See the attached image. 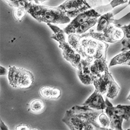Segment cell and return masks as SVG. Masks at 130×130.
Wrapping results in <instances>:
<instances>
[{"mask_svg":"<svg viewBox=\"0 0 130 130\" xmlns=\"http://www.w3.org/2000/svg\"><path fill=\"white\" fill-rule=\"evenodd\" d=\"M102 112L103 110L95 111L86 105L75 106L66 111L62 122L73 130L106 129L98 122V116Z\"/></svg>","mask_w":130,"mask_h":130,"instance_id":"obj_1","label":"cell"},{"mask_svg":"<svg viewBox=\"0 0 130 130\" xmlns=\"http://www.w3.org/2000/svg\"><path fill=\"white\" fill-rule=\"evenodd\" d=\"M24 7L34 19L46 24H65L70 22V18L59 7H52L26 2Z\"/></svg>","mask_w":130,"mask_h":130,"instance_id":"obj_2","label":"cell"},{"mask_svg":"<svg viewBox=\"0 0 130 130\" xmlns=\"http://www.w3.org/2000/svg\"><path fill=\"white\" fill-rule=\"evenodd\" d=\"M79 39L82 49L81 55L82 58L94 61L107 57V51L109 46L107 42L83 34H80Z\"/></svg>","mask_w":130,"mask_h":130,"instance_id":"obj_3","label":"cell"},{"mask_svg":"<svg viewBox=\"0 0 130 130\" xmlns=\"http://www.w3.org/2000/svg\"><path fill=\"white\" fill-rule=\"evenodd\" d=\"M47 25L54 32L51 38L59 42V47L62 50L64 58L69 62L72 66L78 69L81 60V56L74 50L69 42L66 41L64 30L52 24H47Z\"/></svg>","mask_w":130,"mask_h":130,"instance_id":"obj_4","label":"cell"},{"mask_svg":"<svg viewBox=\"0 0 130 130\" xmlns=\"http://www.w3.org/2000/svg\"><path fill=\"white\" fill-rule=\"evenodd\" d=\"M106 103L107 107L105 112L110 118V128L122 130L123 120L128 121L130 118V106L118 104L113 106L107 97L106 99Z\"/></svg>","mask_w":130,"mask_h":130,"instance_id":"obj_5","label":"cell"},{"mask_svg":"<svg viewBox=\"0 0 130 130\" xmlns=\"http://www.w3.org/2000/svg\"><path fill=\"white\" fill-rule=\"evenodd\" d=\"M58 7L70 18H75L80 13L92 9L86 0H66Z\"/></svg>","mask_w":130,"mask_h":130,"instance_id":"obj_6","label":"cell"},{"mask_svg":"<svg viewBox=\"0 0 130 130\" xmlns=\"http://www.w3.org/2000/svg\"><path fill=\"white\" fill-rule=\"evenodd\" d=\"M101 15V14L98 12L95 9H90L76 16L74 19L65 27L64 31L68 35L75 33L76 30L83 22L92 18H99Z\"/></svg>","mask_w":130,"mask_h":130,"instance_id":"obj_7","label":"cell"},{"mask_svg":"<svg viewBox=\"0 0 130 130\" xmlns=\"http://www.w3.org/2000/svg\"><path fill=\"white\" fill-rule=\"evenodd\" d=\"M92 61L89 59H81L78 67V77L81 82L85 85L93 84L94 79L96 77L92 75L90 70V66Z\"/></svg>","mask_w":130,"mask_h":130,"instance_id":"obj_8","label":"cell"},{"mask_svg":"<svg viewBox=\"0 0 130 130\" xmlns=\"http://www.w3.org/2000/svg\"><path fill=\"white\" fill-rule=\"evenodd\" d=\"M83 105L88 106L96 110H103L107 107L106 101L104 100L102 94L96 90L83 103Z\"/></svg>","mask_w":130,"mask_h":130,"instance_id":"obj_9","label":"cell"},{"mask_svg":"<svg viewBox=\"0 0 130 130\" xmlns=\"http://www.w3.org/2000/svg\"><path fill=\"white\" fill-rule=\"evenodd\" d=\"M112 75L109 72L108 69H106L104 73L95 78L93 85L95 90L102 95L107 92L108 86L110 79Z\"/></svg>","mask_w":130,"mask_h":130,"instance_id":"obj_10","label":"cell"},{"mask_svg":"<svg viewBox=\"0 0 130 130\" xmlns=\"http://www.w3.org/2000/svg\"><path fill=\"white\" fill-rule=\"evenodd\" d=\"M34 81V75H32L31 72L21 68L18 79V88H20L21 89H30L33 84Z\"/></svg>","mask_w":130,"mask_h":130,"instance_id":"obj_11","label":"cell"},{"mask_svg":"<svg viewBox=\"0 0 130 130\" xmlns=\"http://www.w3.org/2000/svg\"><path fill=\"white\" fill-rule=\"evenodd\" d=\"M106 57H103L100 59H94L90 66V70L92 74L98 76L104 73L106 69H108L107 64Z\"/></svg>","mask_w":130,"mask_h":130,"instance_id":"obj_12","label":"cell"},{"mask_svg":"<svg viewBox=\"0 0 130 130\" xmlns=\"http://www.w3.org/2000/svg\"><path fill=\"white\" fill-rule=\"evenodd\" d=\"M114 15L112 12H107L101 15L98 19L96 31H103L114 22Z\"/></svg>","mask_w":130,"mask_h":130,"instance_id":"obj_13","label":"cell"},{"mask_svg":"<svg viewBox=\"0 0 130 130\" xmlns=\"http://www.w3.org/2000/svg\"><path fill=\"white\" fill-rule=\"evenodd\" d=\"M130 61V50L122 51V53L116 55L111 61L109 64V67L116 66V65L126 64Z\"/></svg>","mask_w":130,"mask_h":130,"instance_id":"obj_14","label":"cell"},{"mask_svg":"<svg viewBox=\"0 0 130 130\" xmlns=\"http://www.w3.org/2000/svg\"><path fill=\"white\" fill-rule=\"evenodd\" d=\"M21 68L15 66L10 67L9 69L8 78L9 84L14 88H18V79L20 75Z\"/></svg>","mask_w":130,"mask_h":130,"instance_id":"obj_15","label":"cell"},{"mask_svg":"<svg viewBox=\"0 0 130 130\" xmlns=\"http://www.w3.org/2000/svg\"><path fill=\"white\" fill-rule=\"evenodd\" d=\"M120 90V87L118 83L115 82L114 79L111 76L110 82H109L107 92V97L110 99H114L117 96Z\"/></svg>","mask_w":130,"mask_h":130,"instance_id":"obj_16","label":"cell"},{"mask_svg":"<svg viewBox=\"0 0 130 130\" xmlns=\"http://www.w3.org/2000/svg\"><path fill=\"white\" fill-rule=\"evenodd\" d=\"M127 2V0H112V1L111 2L110 4L106 5H101L94 9H95L98 12L102 15L103 13H107L109 10L114 8L115 7L126 3Z\"/></svg>","mask_w":130,"mask_h":130,"instance_id":"obj_17","label":"cell"},{"mask_svg":"<svg viewBox=\"0 0 130 130\" xmlns=\"http://www.w3.org/2000/svg\"><path fill=\"white\" fill-rule=\"evenodd\" d=\"M79 39L80 34L76 33L70 34L68 37V42L74 48V50L78 53H79L81 56V55L82 54V49Z\"/></svg>","mask_w":130,"mask_h":130,"instance_id":"obj_18","label":"cell"},{"mask_svg":"<svg viewBox=\"0 0 130 130\" xmlns=\"http://www.w3.org/2000/svg\"><path fill=\"white\" fill-rule=\"evenodd\" d=\"M98 22V18H92L86 21L81 24L76 30L75 33L78 34H82L85 33L87 30L95 26Z\"/></svg>","mask_w":130,"mask_h":130,"instance_id":"obj_19","label":"cell"},{"mask_svg":"<svg viewBox=\"0 0 130 130\" xmlns=\"http://www.w3.org/2000/svg\"><path fill=\"white\" fill-rule=\"evenodd\" d=\"M45 108L44 102L40 99H34L29 105V110L35 113H40L43 112Z\"/></svg>","mask_w":130,"mask_h":130,"instance_id":"obj_20","label":"cell"},{"mask_svg":"<svg viewBox=\"0 0 130 130\" xmlns=\"http://www.w3.org/2000/svg\"><path fill=\"white\" fill-rule=\"evenodd\" d=\"M27 13L25 7L15 8L13 10V15L17 22H21Z\"/></svg>","mask_w":130,"mask_h":130,"instance_id":"obj_21","label":"cell"},{"mask_svg":"<svg viewBox=\"0 0 130 130\" xmlns=\"http://www.w3.org/2000/svg\"><path fill=\"white\" fill-rule=\"evenodd\" d=\"M98 122L99 124L103 127V128H106V129H111V128H108L110 125V118H108L107 115L102 112L98 116Z\"/></svg>","mask_w":130,"mask_h":130,"instance_id":"obj_22","label":"cell"},{"mask_svg":"<svg viewBox=\"0 0 130 130\" xmlns=\"http://www.w3.org/2000/svg\"><path fill=\"white\" fill-rule=\"evenodd\" d=\"M53 87L44 86L39 90V94L42 98L46 99H51Z\"/></svg>","mask_w":130,"mask_h":130,"instance_id":"obj_23","label":"cell"},{"mask_svg":"<svg viewBox=\"0 0 130 130\" xmlns=\"http://www.w3.org/2000/svg\"><path fill=\"white\" fill-rule=\"evenodd\" d=\"M9 6L13 8H20L24 7L25 2H27L26 0H3Z\"/></svg>","mask_w":130,"mask_h":130,"instance_id":"obj_24","label":"cell"},{"mask_svg":"<svg viewBox=\"0 0 130 130\" xmlns=\"http://www.w3.org/2000/svg\"><path fill=\"white\" fill-rule=\"evenodd\" d=\"M92 8H95L97 7L103 5V0H86Z\"/></svg>","mask_w":130,"mask_h":130,"instance_id":"obj_25","label":"cell"},{"mask_svg":"<svg viewBox=\"0 0 130 130\" xmlns=\"http://www.w3.org/2000/svg\"><path fill=\"white\" fill-rule=\"evenodd\" d=\"M61 95V91L57 87H53L51 99H57Z\"/></svg>","mask_w":130,"mask_h":130,"instance_id":"obj_26","label":"cell"},{"mask_svg":"<svg viewBox=\"0 0 130 130\" xmlns=\"http://www.w3.org/2000/svg\"><path fill=\"white\" fill-rule=\"evenodd\" d=\"M122 44L123 45V47L122 48V51L130 50V39L128 38H124L122 40Z\"/></svg>","mask_w":130,"mask_h":130,"instance_id":"obj_27","label":"cell"},{"mask_svg":"<svg viewBox=\"0 0 130 130\" xmlns=\"http://www.w3.org/2000/svg\"><path fill=\"white\" fill-rule=\"evenodd\" d=\"M124 31L125 37L127 38L130 39V24L128 25H124L120 26Z\"/></svg>","mask_w":130,"mask_h":130,"instance_id":"obj_28","label":"cell"},{"mask_svg":"<svg viewBox=\"0 0 130 130\" xmlns=\"http://www.w3.org/2000/svg\"><path fill=\"white\" fill-rule=\"evenodd\" d=\"M15 129L16 130H31V129H37L35 128H31V127H30L28 125L26 124H20L18 126H16L15 128Z\"/></svg>","mask_w":130,"mask_h":130,"instance_id":"obj_29","label":"cell"},{"mask_svg":"<svg viewBox=\"0 0 130 130\" xmlns=\"http://www.w3.org/2000/svg\"><path fill=\"white\" fill-rule=\"evenodd\" d=\"M1 73H0V74H1V75H6V74H8V73H9V71L7 70L5 67H2V66H1Z\"/></svg>","mask_w":130,"mask_h":130,"instance_id":"obj_30","label":"cell"},{"mask_svg":"<svg viewBox=\"0 0 130 130\" xmlns=\"http://www.w3.org/2000/svg\"><path fill=\"white\" fill-rule=\"evenodd\" d=\"M27 2H32V3H34L36 4H38L40 5L41 4L43 3L45 1H47V0H26Z\"/></svg>","mask_w":130,"mask_h":130,"instance_id":"obj_31","label":"cell"},{"mask_svg":"<svg viewBox=\"0 0 130 130\" xmlns=\"http://www.w3.org/2000/svg\"><path fill=\"white\" fill-rule=\"evenodd\" d=\"M1 129H9V128L7 127V126H6L5 124L4 123L2 122V120H1Z\"/></svg>","mask_w":130,"mask_h":130,"instance_id":"obj_32","label":"cell"},{"mask_svg":"<svg viewBox=\"0 0 130 130\" xmlns=\"http://www.w3.org/2000/svg\"><path fill=\"white\" fill-rule=\"evenodd\" d=\"M127 100H128V101H130V93H129V94L128 95V97L127 98Z\"/></svg>","mask_w":130,"mask_h":130,"instance_id":"obj_33","label":"cell"},{"mask_svg":"<svg viewBox=\"0 0 130 130\" xmlns=\"http://www.w3.org/2000/svg\"><path fill=\"white\" fill-rule=\"evenodd\" d=\"M125 65H128V66H130V61L127 62V63H126Z\"/></svg>","mask_w":130,"mask_h":130,"instance_id":"obj_34","label":"cell"},{"mask_svg":"<svg viewBox=\"0 0 130 130\" xmlns=\"http://www.w3.org/2000/svg\"><path fill=\"white\" fill-rule=\"evenodd\" d=\"M128 129V130H130V128H129V129Z\"/></svg>","mask_w":130,"mask_h":130,"instance_id":"obj_35","label":"cell"}]
</instances>
